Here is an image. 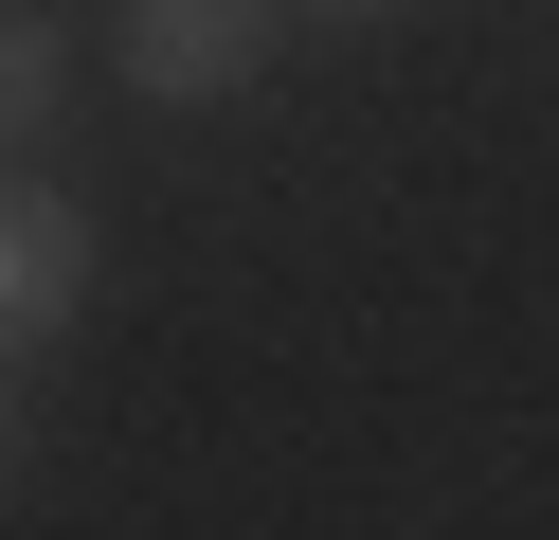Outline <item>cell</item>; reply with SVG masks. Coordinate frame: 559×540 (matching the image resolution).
I'll return each mask as SVG.
<instances>
[{"instance_id":"6da1fadb","label":"cell","mask_w":559,"mask_h":540,"mask_svg":"<svg viewBox=\"0 0 559 540\" xmlns=\"http://www.w3.org/2000/svg\"><path fill=\"white\" fill-rule=\"evenodd\" d=\"M271 36H289V0H127V19H109V72L145 108H235L271 72Z\"/></svg>"},{"instance_id":"7a4b0ae2","label":"cell","mask_w":559,"mask_h":540,"mask_svg":"<svg viewBox=\"0 0 559 540\" xmlns=\"http://www.w3.org/2000/svg\"><path fill=\"white\" fill-rule=\"evenodd\" d=\"M91 271H109L91 199H55V180H0V379H19L37 343H73V324H91Z\"/></svg>"},{"instance_id":"3957f363","label":"cell","mask_w":559,"mask_h":540,"mask_svg":"<svg viewBox=\"0 0 559 540\" xmlns=\"http://www.w3.org/2000/svg\"><path fill=\"white\" fill-rule=\"evenodd\" d=\"M55 108H73V19L55 0H0V180H37Z\"/></svg>"},{"instance_id":"277c9868","label":"cell","mask_w":559,"mask_h":540,"mask_svg":"<svg viewBox=\"0 0 559 540\" xmlns=\"http://www.w3.org/2000/svg\"><path fill=\"white\" fill-rule=\"evenodd\" d=\"M0 487H19V379H0Z\"/></svg>"},{"instance_id":"5b68a950","label":"cell","mask_w":559,"mask_h":540,"mask_svg":"<svg viewBox=\"0 0 559 540\" xmlns=\"http://www.w3.org/2000/svg\"><path fill=\"white\" fill-rule=\"evenodd\" d=\"M289 19H379V0H289Z\"/></svg>"}]
</instances>
